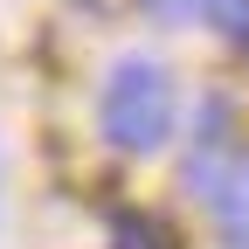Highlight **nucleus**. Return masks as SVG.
Masks as SVG:
<instances>
[{
    "label": "nucleus",
    "instance_id": "obj_4",
    "mask_svg": "<svg viewBox=\"0 0 249 249\" xmlns=\"http://www.w3.org/2000/svg\"><path fill=\"white\" fill-rule=\"evenodd\" d=\"M208 21L222 28L235 49H249V0H208Z\"/></svg>",
    "mask_w": 249,
    "mask_h": 249
},
{
    "label": "nucleus",
    "instance_id": "obj_5",
    "mask_svg": "<svg viewBox=\"0 0 249 249\" xmlns=\"http://www.w3.org/2000/svg\"><path fill=\"white\" fill-rule=\"evenodd\" d=\"M139 7H145L152 21H166V28H180V21H208V0H139Z\"/></svg>",
    "mask_w": 249,
    "mask_h": 249
},
{
    "label": "nucleus",
    "instance_id": "obj_3",
    "mask_svg": "<svg viewBox=\"0 0 249 249\" xmlns=\"http://www.w3.org/2000/svg\"><path fill=\"white\" fill-rule=\"evenodd\" d=\"M111 249H173V229L145 208H124V214H111Z\"/></svg>",
    "mask_w": 249,
    "mask_h": 249
},
{
    "label": "nucleus",
    "instance_id": "obj_1",
    "mask_svg": "<svg viewBox=\"0 0 249 249\" xmlns=\"http://www.w3.org/2000/svg\"><path fill=\"white\" fill-rule=\"evenodd\" d=\"M173 111H180V90L152 55H124L118 70L104 76V97H97V124L118 152H160L173 139Z\"/></svg>",
    "mask_w": 249,
    "mask_h": 249
},
{
    "label": "nucleus",
    "instance_id": "obj_2",
    "mask_svg": "<svg viewBox=\"0 0 249 249\" xmlns=\"http://www.w3.org/2000/svg\"><path fill=\"white\" fill-rule=\"evenodd\" d=\"M194 187H201V201L214 208L229 249H249V160H222V166L194 160Z\"/></svg>",
    "mask_w": 249,
    "mask_h": 249
}]
</instances>
